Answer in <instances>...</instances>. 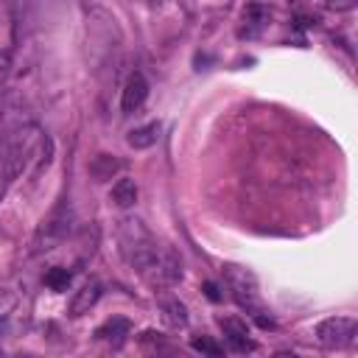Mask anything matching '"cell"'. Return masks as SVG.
Here are the masks:
<instances>
[{"mask_svg": "<svg viewBox=\"0 0 358 358\" xmlns=\"http://www.w3.org/2000/svg\"><path fill=\"white\" fill-rule=\"evenodd\" d=\"M118 244H120V255L126 266L137 271V277L146 285H152L154 292L174 289L182 280L179 255L168 244L157 241L140 219L129 216L118 222Z\"/></svg>", "mask_w": 358, "mask_h": 358, "instance_id": "1", "label": "cell"}, {"mask_svg": "<svg viewBox=\"0 0 358 358\" xmlns=\"http://www.w3.org/2000/svg\"><path fill=\"white\" fill-rule=\"evenodd\" d=\"M45 143H48V137L34 120H26V123H17L9 129L6 152H3V185H12L31 168L37 154L45 149Z\"/></svg>", "mask_w": 358, "mask_h": 358, "instance_id": "2", "label": "cell"}, {"mask_svg": "<svg viewBox=\"0 0 358 358\" xmlns=\"http://www.w3.org/2000/svg\"><path fill=\"white\" fill-rule=\"evenodd\" d=\"M73 207H70L67 199H62L53 210H51V216L37 227L34 233V241H31V249L34 252H51L56 247H62L67 241V235L73 233Z\"/></svg>", "mask_w": 358, "mask_h": 358, "instance_id": "3", "label": "cell"}, {"mask_svg": "<svg viewBox=\"0 0 358 358\" xmlns=\"http://www.w3.org/2000/svg\"><path fill=\"white\" fill-rule=\"evenodd\" d=\"M224 283L233 294V300L247 311L252 314L255 319L263 316V303H260V292H258V280L252 271L241 269V266H224Z\"/></svg>", "mask_w": 358, "mask_h": 358, "instance_id": "4", "label": "cell"}, {"mask_svg": "<svg viewBox=\"0 0 358 358\" xmlns=\"http://www.w3.org/2000/svg\"><path fill=\"white\" fill-rule=\"evenodd\" d=\"M355 333H358V322L352 316H330V319H322L316 328H314V336L322 347L333 350V347H347L355 341Z\"/></svg>", "mask_w": 358, "mask_h": 358, "instance_id": "5", "label": "cell"}, {"mask_svg": "<svg viewBox=\"0 0 358 358\" xmlns=\"http://www.w3.org/2000/svg\"><path fill=\"white\" fill-rule=\"evenodd\" d=\"M149 98V82L143 79V73H132L123 84V93H120V112L123 115H134L143 104Z\"/></svg>", "mask_w": 358, "mask_h": 358, "instance_id": "6", "label": "cell"}, {"mask_svg": "<svg viewBox=\"0 0 358 358\" xmlns=\"http://www.w3.org/2000/svg\"><path fill=\"white\" fill-rule=\"evenodd\" d=\"M222 330H224V339L230 344L233 352H252L255 350V341L249 339V325L238 316H222L219 319Z\"/></svg>", "mask_w": 358, "mask_h": 358, "instance_id": "7", "label": "cell"}, {"mask_svg": "<svg viewBox=\"0 0 358 358\" xmlns=\"http://www.w3.org/2000/svg\"><path fill=\"white\" fill-rule=\"evenodd\" d=\"M101 283L98 280H90V283H84L82 289L73 294V300H70V308H67V314L70 316H84V314H90V308H96V303L101 300Z\"/></svg>", "mask_w": 358, "mask_h": 358, "instance_id": "8", "label": "cell"}, {"mask_svg": "<svg viewBox=\"0 0 358 358\" xmlns=\"http://www.w3.org/2000/svg\"><path fill=\"white\" fill-rule=\"evenodd\" d=\"M269 17H271V12L263 6V3H249L247 9H244V26H241V37H247V39H252V37H258L263 28H266V23H269Z\"/></svg>", "mask_w": 358, "mask_h": 358, "instance_id": "9", "label": "cell"}, {"mask_svg": "<svg viewBox=\"0 0 358 358\" xmlns=\"http://www.w3.org/2000/svg\"><path fill=\"white\" fill-rule=\"evenodd\" d=\"M160 311H163V319L168 328H185L190 319L185 303H179L177 297H160Z\"/></svg>", "mask_w": 358, "mask_h": 358, "instance_id": "10", "label": "cell"}, {"mask_svg": "<svg viewBox=\"0 0 358 358\" xmlns=\"http://www.w3.org/2000/svg\"><path fill=\"white\" fill-rule=\"evenodd\" d=\"M160 140V123H146V126H137L126 134V143L132 149H152L154 143Z\"/></svg>", "mask_w": 358, "mask_h": 358, "instance_id": "11", "label": "cell"}, {"mask_svg": "<svg viewBox=\"0 0 358 358\" xmlns=\"http://www.w3.org/2000/svg\"><path fill=\"white\" fill-rule=\"evenodd\" d=\"M109 202L115 204V207H120V210H126V207H132L134 202H137V185H134V179H118L115 185H112V190H109Z\"/></svg>", "mask_w": 358, "mask_h": 358, "instance_id": "12", "label": "cell"}, {"mask_svg": "<svg viewBox=\"0 0 358 358\" xmlns=\"http://www.w3.org/2000/svg\"><path fill=\"white\" fill-rule=\"evenodd\" d=\"M90 177L96 179V182H107V179H112L118 171H120V163L112 157V154H98V157H93L90 160Z\"/></svg>", "mask_w": 358, "mask_h": 358, "instance_id": "13", "label": "cell"}, {"mask_svg": "<svg viewBox=\"0 0 358 358\" xmlns=\"http://www.w3.org/2000/svg\"><path fill=\"white\" fill-rule=\"evenodd\" d=\"M129 330H132V322L129 319H123V316H112L109 322H104L98 330H96V336L98 339H104V341H123L126 336H129Z\"/></svg>", "mask_w": 358, "mask_h": 358, "instance_id": "14", "label": "cell"}, {"mask_svg": "<svg viewBox=\"0 0 358 358\" xmlns=\"http://www.w3.org/2000/svg\"><path fill=\"white\" fill-rule=\"evenodd\" d=\"M70 280H73V271H67L62 266L45 271V285H48L51 292H67L70 289Z\"/></svg>", "mask_w": 358, "mask_h": 358, "instance_id": "15", "label": "cell"}, {"mask_svg": "<svg viewBox=\"0 0 358 358\" xmlns=\"http://www.w3.org/2000/svg\"><path fill=\"white\" fill-rule=\"evenodd\" d=\"M190 347H193L196 352H202V355H213V358L224 355V347H222V344H216L213 339H207V336H196V339L190 341Z\"/></svg>", "mask_w": 358, "mask_h": 358, "instance_id": "16", "label": "cell"}, {"mask_svg": "<svg viewBox=\"0 0 358 358\" xmlns=\"http://www.w3.org/2000/svg\"><path fill=\"white\" fill-rule=\"evenodd\" d=\"M17 294L15 292H9V289H0V322H3L15 308H17Z\"/></svg>", "mask_w": 358, "mask_h": 358, "instance_id": "17", "label": "cell"}, {"mask_svg": "<svg viewBox=\"0 0 358 358\" xmlns=\"http://www.w3.org/2000/svg\"><path fill=\"white\" fill-rule=\"evenodd\" d=\"M202 292H204V294H207V300H213V303H219V300H222V292H219V285H216V283H210V280H207V283L202 285Z\"/></svg>", "mask_w": 358, "mask_h": 358, "instance_id": "18", "label": "cell"}, {"mask_svg": "<svg viewBox=\"0 0 358 358\" xmlns=\"http://www.w3.org/2000/svg\"><path fill=\"white\" fill-rule=\"evenodd\" d=\"M140 3H149V6H157V3H160V0H140Z\"/></svg>", "mask_w": 358, "mask_h": 358, "instance_id": "19", "label": "cell"}, {"mask_svg": "<svg viewBox=\"0 0 358 358\" xmlns=\"http://www.w3.org/2000/svg\"><path fill=\"white\" fill-rule=\"evenodd\" d=\"M328 3H330V0H328Z\"/></svg>", "mask_w": 358, "mask_h": 358, "instance_id": "20", "label": "cell"}]
</instances>
